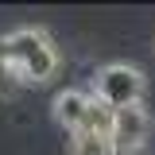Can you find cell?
I'll return each mask as SVG.
<instances>
[{"instance_id":"1","label":"cell","mask_w":155,"mask_h":155,"mask_svg":"<svg viewBox=\"0 0 155 155\" xmlns=\"http://www.w3.org/2000/svg\"><path fill=\"white\" fill-rule=\"evenodd\" d=\"M4 47H8V58L19 70V78L27 85H43L62 70V54H58V43L43 27H16L4 35Z\"/></svg>"},{"instance_id":"2","label":"cell","mask_w":155,"mask_h":155,"mask_svg":"<svg viewBox=\"0 0 155 155\" xmlns=\"http://www.w3.org/2000/svg\"><path fill=\"white\" fill-rule=\"evenodd\" d=\"M143 89H147V78L132 62H105L97 70V78H93V97L105 101L109 109L143 105Z\"/></svg>"},{"instance_id":"3","label":"cell","mask_w":155,"mask_h":155,"mask_svg":"<svg viewBox=\"0 0 155 155\" xmlns=\"http://www.w3.org/2000/svg\"><path fill=\"white\" fill-rule=\"evenodd\" d=\"M147 136H151V113H147L143 105L116 109V120H113V143H116V151H120V155H143Z\"/></svg>"},{"instance_id":"4","label":"cell","mask_w":155,"mask_h":155,"mask_svg":"<svg viewBox=\"0 0 155 155\" xmlns=\"http://www.w3.org/2000/svg\"><path fill=\"white\" fill-rule=\"evenodd\" d=\"M89 101H93V93H85V89H62V93H54V101H51L54 124L66 128V132H78L85 113H89Z\"/></svg>"},{"instance_id":"5","label":"cell","mask_w":155,"mask_h":155,"mask_svg":"<svg viewBox=\"0 0 155 155\" xmlns=\"http://www.w3.org/2000/svg\"><path fill=\"white\" fill-rule=\"evenodd\" d=\"M66 155H120L113 136H93V132H74Z\"/></svg>"},{"instance_id":"6","label":"cell","mask_w":155,"mask_h":155,"mask_svg":"<svg viewBox=\"0 0 155 155\" xmlns=\"http://www.w3.org/2000/svg\"><path fill=\"white\" fill-rule=\"evenodd\" d=\"M27 81L19 78V70L12 66V58H8V47H4V35H0V97L8 101V97H16Z\"/></svg>"}]
</instances>
